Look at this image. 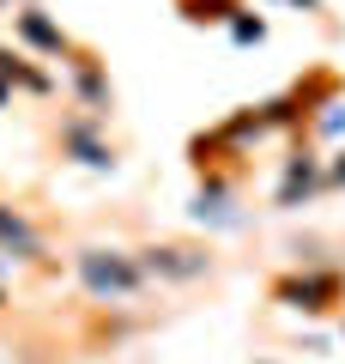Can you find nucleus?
<instances>
[{"label":"nucleus","instance_id":"obj_1","mask_svg":"<svg viewBox=\"0 0 345 364\" xmlns=\"http://www.w3.org/2000/svg\"><path fill=\"white\" fill-rule=\"evenodd\" d=\"M73 267H79V286H85L91 298H133V291L146 286L140 261H133L128 249H79Z\"/></svg>","mask_w":345,"mask_h":364},{"label":"nucleus","instance_id":"obj_2","mask_svg":"<svg viewBox=\"0 0 345 364\" xmlns=\"http://www.w3.org/2000/svg\"><path fill=\"white\" fill-rule=\"evenodd\" d=\"M273 298H279L285 310L321 316V310H333V304L345 298V279H339V273H291V279H279V286H273Z\"/></svg>","mask_w":345,"mask_h":364},{"label":"nucleus","instance_id":"obj_3","mask_svg":"<svg viewBox=\"0 0 345 364\" xmlns=\"http://www.w3.org/2000/svg\"><path fill=\"white\" fill-rule=\"evenodd\" d=\"M133 261H140V273H164V279H200V273L212 267V255L194 249V243H152Z\"/></svg>","mask_w":345,"mask_h":364},{"label":"nucleus","instance_id":"obj_4","mask_svg":"<svg viewBox=\"0 0 345 364\" xmlns=\"http://www.w3.org/2000/svg\"><path fill=\"white\" fill-rule=\"evenodd\" d=\"M13 31H18L37 55H49V61H67V55H73V37H67L43 6H18V13H13Z\"/></svg>","mask_w":345,"mask_h":364},{"label":"nucleus","instance_id":"obj_5","mask_svg":"<svg viewBox=\"0 0 345 364\" xmlns=\"http://www.w3.org/2000/svg\"><path fill=\"white\" fill-rule=\"evenodd\" d=\"M321 188V158L315 152H291V164H285V182H279V207H303L309 195Z\"/></svg>","mask_w":345,"mask_h":364},{"label":"nucleus","instance_id":"obj_6","mask_svg":"<svg viewBox=\"0 0 345 364\" xmlns=\"http://www.w3.org/2000/svg\"><path fill=\"white\" fill-rule=\"evenodd\" d=\"M0 249H6V255H43V237H37V225L25 219V213L18 207H6V200H0Z\"/></svg>","mask_w":345,"mask_h":364},{"label":"nucleus","instance_id":"obj_7","mask_svg":"<svg viewBox=\"0 0 345 364\" xmlns=\"http://www.w3.org/2000/svg\"><path fill=\"white\" fill-rule=\"evenodd\" d=\"M61 146L79 158V164H91V170H109V164H115V152L97 140V128H91V122H67V128H61Z\"/></svg>","mask_w":345,"mask_h":364},{"label":"nucleus","instance_id":"obj_8","mask_svg":"<svg viewBox=\"0 0 345 364\" xmlns=\"http://www.w3.org/2000/svg\"><path fill=\"white\" fill-rule=\"evenodd\" d=\"M79 97H85V109L97 116V109H109V79H103V67L91 61V55H79Z\"/></svg>","mask_w":345,"mask_h":364},{"label":"nucleus","instance_id":"obj_9","mask_svg":"<svg viewBox=\"0 0 345 364\" xmlns=\"http://www.w3.org/2000/svg\"><path fill=\"white\" fill-rule=\"evenodd\" d=\"M0 85H25V91H49V73H37V67H25V55L0 49Z\"/></svg>","mask_w":345,"mask_h":364},{"label":"nucleus","instance_id":"obj_10","mask_svg":"<svg viewBox=\"0 0 345 364\" xmlns=\"http://www.w3.org/2000/svg\"><path fill=\"white\" fill-rule=\"evenodd\" d=\"M182 13H188L194 25H206V18H230V13H236V0H182Z\"/></svg>","mask_w":345,"mask_h":364},{"label":"nucleus","instance_id":"obj_11","mask_svg":"<svg viewBox=\"0 0 345 364\" xmlns=\"http://www.w3.org/2000/svg\"><path fill=\"white\" fill-rule=\"evenodd\" d=\"M230 37H236V43H261L267 25H261V18H230Z\"/></svg>","mask_w":345,"mask_h":364},{"label":"nucleus","instance_id":"obj_12","mask_svg":"<svg viewBox=\"0 0 345 364\" xmlns=\"http://www.w3.org/2000/svg\"><path fill=\"white\" fill-rule=\"evenodd\" d=\"M321 188H345V146L333 152V164H321Z\"/></svg>","mask_w":345,"mask_h":364},{"label":"nucleus","instance_id":"obj_13","mask_svg":"<svg viewBox=\"0 0 345 364\" xmlns=\"http://www.w3.org/2000/svg\"><path fill=\"white\" fill-rule=\"evenodd\" d=\"M291 6H303V13H315V6H321V0H291Z\"/></svg>","mask_w":345,"mask_h":364},{"label":"nucleus","instance_id":"obj_14","mask_svg":"<svg viewBox=\"0 0 345 364\" xmlns=\"http://www.w3.org/2000/svg\"><path fill=\"white\" fill-rule=\"evenodd\" d=\"M6 6H13V0H0V13H6Z\"/></svg>","mask_w":345,"mask_h":364},{"label":"nucleus","instance_id":"obj_15","mask_svg":"<svg viewBox=\"0 0 345 364\" xmlns=\"http://www.w3.org/2000/svg\"><path fill=\"white\" fill-rule=\"evenodd\" d=\"M0 104H6V85H0Z\"/></svg>","mask_w":345,"mask_h":364}]
</instances>
